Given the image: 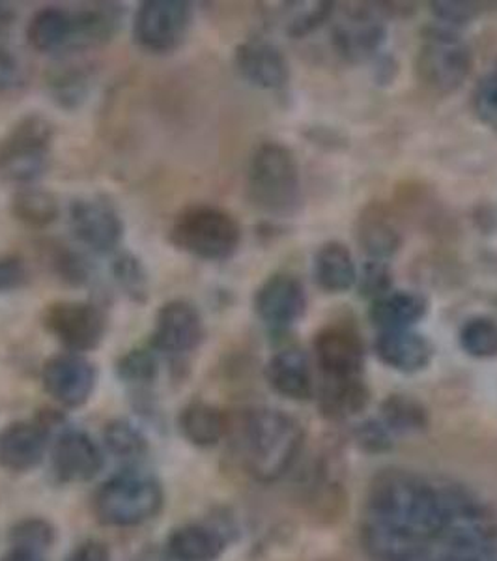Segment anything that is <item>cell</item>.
<instances>
[{"label": "cell", "instance_id": "28", "mask_svg": "<svg viewBox=\"0 0 497 561\" xmlns=\"http://www.w3.org/2000/svg\"><path fill=\"white\" fill-rule=\"evenodd\" d=\"M185 440L197 447H213L223 440L229 427L227 415L208 402H189L178 420Z\"/></svg>", "mask_w": 497, "mask_h": 561}, {"label": "cell", "instance_id": "37", "mask_svg": "<svg viewBox=\"0 0 497 561\" xmlns=\"http://www.w3.org/2000/svg\"><path fill=\"white\" fill-rule=\"evenodd\" d=\"M10 541L12 547H23V549L42 550L49 549L55 541V529L51 524L42 518H26L13 526L10 531Z\"/></svg>", "mask_w": 497, "mask_h": 561}, {"label": "cell", "instance_id": "42", "mask_svg": "<svg viewBox=\"0 0 497 561\" xmlns=\"http://www.w3.org/2000/svg\"><path fill=\"white\" fill-rule=\"evenodd\" d=\"M430 7L438 20L453 26L467 25L481 13L477 2H432Z\"/></svg>", "mask_w": 497, "mask_h": 561}, {"label": "cell", "instance_id": "21", "mask_svg": "<svg viewBox=\"0 0 497 561\" xmlns=\"http://www.w3.org/2000/svg\"><path fill=\"white\" fill-rule=\"evenodd\" d=\"M76 33L73 12L60 7H45L26 25V42L38 53L71 51Z\"/></svg>", "mask_w": 497, "mask_h": 561}, {"label": "cell", "instance_id": "43", "mask_svg": "<svg viewBox=\"0 0 497 561\" xmlns=\"http://www.w3.org/2000/svg\"><path fill=\"white\" fill-rule=\"evenodd\" d=\"M31 279L25 261L18 255L0 256V294L15 293Z\"/></svg>", "mask_w": 497, "mask_h": 561}, {"label": "cell", "instance_id": "44", "mask_svg": "<svg viewBox=\"0 0 497 561\" xmlns=\"http://www.w3.org/2000/svg\"><path fill=\"white\" fill-rule=\"evenodd\" d=\"M68 561H111V552L100 541H86L71 552Z\"/></svg>", "mask_w": 497, "mask_h": 561}, {"label": "cell", "instance_id": "35", "mask_svg": "<svg viewBox=\"0 0 497 561\" xmlns=\"http://www.w3.org/2000/svg\"><path fill=\"white\" fill-rule=\"evenodd\" d=\"M103 438L108 451L120 459H139L147 454L148 444L145 436L129 421H111L105 427Z\"/></svg>", "mask_w": 497, "mask_h": 561}, {"label": "cell", "instance_id": "29", "mask_svg": "<svg viewBox=\"0 0 497 561\" xmlns=\"http://www.w3.org/2000/svg\"><path fill=\"white\" fill-rule=\"evenodd\" d=\"M10 211L12 216L33 229H45L57 221L60 214L58 198L44 187L25 185L13 193L10 198Z\"/></svg>", "mask_w": 497, "mask_h": 561}, {"label": "cell", "instance_id": "7", "mask_svg": "<svg viewBox=\"0 0 497 561\" xmlns=\"http://www.w3.org/2000/svg\"><path fill=\"white\" fill-rule=\"evenodd\" d=\"M472 70V49L464 39L443 26L425 31L415 57V73L427 89L440 94L456 92Z\"/></svg>", "mask_w": 497, "mask_h": 561}, {"label": "cell", "instance_id": "18", "mask_svg": "<svg viewBox=\"0 0 497 561\" xmlns=\"http://www.w3.org/2000/svg\"><path fill=\"white\" fill-rule=\"evenodd\" d=\"M47 421H15L0 433V465L10 472H28L44 459Z\"/></svg>", "mask_w": 497, "mask_h": 561}, {"label": "cell", "instance_id": "9", "mask_svg": "<svg viewBox=\"0 0 497 561\" xmlns=\"http://www.w3.org/2000/svg\"><path fill=\"white\" fill-rule=\"evenodd\" d=\"M42 322L47 332L68 352L96 351L107 332V320L100 307L89 301H55L45 307Z\"/></svg>", "mask_w": 497, "mask_h": 561}, {"label": "cell", "instance_id": "36", "mask_svg": "<svg viewBox=\"0 0 497 561\" xmlns=\"http://www.w3.org/2000/svg\"><path fill=\"white\" fill-rule=\"evenodd\" d=\"M49 264L58 279L70 287H84L92 279V266L76 249L68 245H55L49 255Z\"/></svg>", "mask_w": 497, "mask_h": 561}, {"label": "cell", "instance_id": "17", "mask_svg": "<svg viewBox=\"0 0 497 561\" xmlns=\"http://www.w3.org/2000/svg\"><path fill=\"white\" fill-rule=\"evenodd\" d=\"M103 455L96 442L81 431H66L53 447V470L65 483H84L102 472Z\"/></svg>", "mask_w": 497, "mask_h": 561}, {"label": "cell", "instance_id": "11", "mask_svg": "<svg viewBox=\"0 0 497 561\" xmlns=\"http://www.w3.org/2000/svg\"><path fill=\"white\" fill-rule=\"evenodd\" d=\"M42 382L58 404L66 409H81L96 389L97 370L83 354L66 352L45 362Z\"/></svg>", "mask_w": 497, "mask_h": 561}, {"label": "cell", "instance_id": "40", "mask_svg": "<svg viewBox=\"0 0 497 561\" xmlns=\"http://www.w3.org/2000/svg\"><path fill=\"white\" fill-rule=\"evenodd\" d=\"M300 7L292 20L287 23V33L292 38H303L307 34L314 33L335 13L333 2H311V4H300Z\"/></svg>", "mask_w": 497, "mask_h": 561}, {"label": "cell", "instance_id": "22", "mask_svg": "<svg viewBox=\"0 0 497 561\" xmlns=\"http://www.w3.org/2000/svg\"><path fill=\"white\" fill-rule=\"evenodd\" d=\"M124 8L115 2H97L73 12L76 33H73V51L92 49L97 45L107 44L120 28Z\"/></svg>", "mask_w": 497, "mask_h": 561}, {"label": "cell", "instance_id": "39", "mask_svg": "<svg viewBox=\"0 0 497 561\" xmlns=\"http://www.w3.org/2000/svg\"><path fill=\"white\" fill-rule=\"evenodd\" d=\"M473 111L478 121L497 131V62L475 87Z\"/></svg>", "mask_w": 497, "mask_h": 561}, {"label": "cell", "instance_id": "41", "mask_svg": "<svg viewBox=\"0 0 497 561\" xmlns=\"http://www.w3.org/2000/svg\"><path fill=\"white\" fill-rule=\"evenodd\" d=\"M393 434L390 428L383 425L382 421L367 420L357 425L356 442L361 449L369 451V454H383L390 451L393 447Z\"/></svg>", "mask_w": 497, "mask_h": 561}, {"label": "cell", "instance_id": "25", "mask_svg": "<svg viewBox=\"0 0 497 561\" xmlns=\"http://www.w3.org/2000/svg\"><path fill=\"white\" fill-rule=\"evenodd\" d=\"M356 237L370 261L390 259L402 245L401 232L377 205L367 206L357 219Z\"/></svg>", "mask_w": 497, "mask_h": 561}, {"label": "cell", "instance_id": "38", "mask_svg": "<svg viewBox=\"0 0 497 561\" xmlns=\"http://www.w3.org/2000/svg\"><path fill=\"white\" fill-rule=\"evenodd\" d=\"M357 290L361 298L378 300L383 294L391 293L393 288V274L388 262L369 261L365 262L361 274H357Z\"/></svg>", "mask_w": 497, "mask_h": 561}, {"label": "cell", "instance_id": "27", "mask_svg": "<svg viewBox=\"0 0 497 561\" xmlns=\"http://www.w3.org/2000/svg\"><path fill=\"white\" fill-rule=\"evenodd\" d=\"M369 388L359 378H324L320 389V410L330 420H346L367 409Z\"/></svg>", "mask_w": 497, "mask_h": 561}, {"label": "cell", "instance_id": "34", "mask_svg": "<svg viewBox=\"0 0 497 561\" xmlns=\"http://www.w3.org/2000/svg\"><path fill=\"white\" fill-rule=\"evenodd\" d=\"M158 373H160V362H158V352L153 351L152 346L134 348L116 362V375L122 382L131 383V386H148L158 378Z\"/></svg>", "mask_w": 497, "mask_h": 561}, {"label": "cell", "instance_id": "5", "mask_svg": "<svg viewBox=\"0 0 497 561\" xmlns=\"http://www.w3.org/2000/svg\"><path fill=\"white\" fill-rule=\"evenodd\" d=\"M55 126L45 116H21L0 137V180L21 187L33 185L51 165Z\"/></svg>", "mask_w": 497, "mask_h": 561}, {"label": "cell", "instance_id": "32", "mask_svg": "<svg viewBox=\"0 0 497 561\" xmlns=\"http://www.w3.org/2000/svg\"><path fill=\"white\" fill-rule=\"evenodd\" d=\"M111 274L129 300L139 306L147 304L150 298V279L139 256L134 253H120L111 264Z\"/></svg>", "mask_w": 497, "mask_h": 561}, {"label": "cell", "instance_id": "8", "mask_svg": "<svg viewBox=\"0 0 497 561\" xmlns=\"http://www.w3.org/2000/svg\"><path fill=\"white\" fill-rule=\"evenodd\" d=\"M192 21L193 7L185 0H145L135 12V44L152 55H169L182 47Z\"/></svg>", "mask_w": 497, "mask_h": 561}, {"label": "cell", "instance_id": "12", "mask_svg": "<svg viewBox=\"0 0 497 561\" xmlns=\"http://www.w3.org/2000/svg\"><path fill=\"white\" fill-rule=\"evenodd\" d=\"M205 339V322L197 307L185 300L166 301L155 313L150 346L158 354L185 356Z\"/></svg>", "mask_w": 497, "mask_h": 561}, {"label": "cell", "instance_id": "6", "mask_svg": "<svg viewBox=\"0 0 497 561\" xmlns=\"http://www.w3.org/2000/svg\"><path fill=\"white\" fill-rule=\"evenodd\" d=\"M163 507V491L155 479L122 473L97 491L94 510L105 526L134 528L152 520Z\"/></svg>", "mask_w": 497, "mask_h": 561}, {"label": "cell", "instance_id": "4", "mask_svg": "<svg viewBox=\"0 0 497 561\" xmlns=\"http://www.w3.org/2000/svg\"><path fill=\"white\" fill-rule=\"evenodd\" d=\"M169 242L200 261H229L242 243V227L236 217L219 206H187L174 219Z\"/></svg>", "mask_w": 497, "mask_h": 561}, {"label": "cell", "instance_id": "1", "mask_svg": "<svg viewBox=\"0 0 497 561\" xmlns=\"http://www.w3.org/2000/svg\"><path fill=\"white\" fill-rule=\"evenodd\" d=\"M446 524L441 481L402 468L370 483L361 539L377 561H406L432 541Z\"/></svg>", "mask_w": 497, "mask_h": 561}, {"label": "cell", "instance_id": "19", "mask_svg": "<svg viewBox=\"0 0 497 561\" xmlns=\"http://www.w3.org/2000/svg\"><path fill=\"white\" fill-rule=\"evenodd\" d=\"M374 352L382 364L401 373L427 369L434 357V345L421 333L412 330L382 332L374 341Z\"/></svg>", "mask_w": 497, "mask_h": 561}, {"label": "cell", "instance_id": "24", "mask_svg": "<svg viewBox=\"0 0 497 561\" xmlns=\"http://www.w3.org/2000/svg\"><path fill=\"white\" fill-rule=\"evenodd\" d=\"M224 547V537L205 524H187L174 529L166 542L174 561H217L223 556Z\"/></svg>", "mask_w": 497, "mask_h": 561}, {"label": "cell", "instance_id": "23", "mask_svg": "<svg viewBox=\"0 0 497 561\" xmlns=\"http://www.w3.org/2000/svg\"><path fill=\"white\" fill-rule=\"evenodd\" d=\"M428 313V300L423 294L409 290H391L382 298L372 301L369 317L372 324L382 332L390 330H409Z\"/></svg>", "mask_w": 497, "mask_h": 561}, {"label": "cell", "instance_id": "16", "mask_svg": "<svg viewBox=\"0 0 497 561\" xmlns=\"http://www.w3.org/2000/svg\"><path fill=\"white\" fill-rule=\"evenodd\" d=\"M385 25L367 8L348 10L333 26V42L338 53L351 62L374 57L385 44Z\"/></svg>", "mask_w": 497, "mask_h": 561}, {"label": "cell", "instance_id": "30", "mask_svg": "<svg viewBox=\"0 0 497 561\" xmlns=\"http://www.w3.org/2000/svg\"><path fill=\"white\" fill-rule=\"evenodd\" d=\"M53 102L66 111L81 107L90 94V73L81 66H58L47 76Z\"/></svg>", "mask_w": 497, "mask_h": 561}, {"label": "cell", "instance_id": "31", "mask_svg": "<svg viewBox=\"0 0 497 561\" xmlns=\"http://www.w3.org/2000/svg\"><path fill=\"white\" fill-rule=\"evenodd\" d=\"M382 423L391 434L421 433L428 425V412L409 396H390L382 402Z\"/></svg>", "mask_w": 497, "mask_h": 561}, {"label": "cell", "instance_id": "45", "mask_svg": "<svg viewBox=\"0 0 497 561\" xmlns=\"http://www.w3.org/2000/svg\"><path fill=\"white\" fill-rule=\"evenodd\" d=\"M2 561H44V558H42V552H36V550L12 547Z\"/></svg>", "mask_w": 497, "mask_h": 561}, {"label": "cell", "instance_id": "20", "mask_svg": "<svg viewBox=\"0 0 497 561\" xmlns=\"http://www.w3.org/2000/svg\"><path fill=\"white\" fill-rule=\"evenodd\" d=\"M266 378L275 393L290 401H309L313 397V375L307 354L300 348L277 352L266 367Z\"/></svg>", "mask_w": 497, "mask_h": 561}, {"label": "cell", "instance_id": "10", "mask_svg": "<svg viewBox=\"0 0 497 561\" xmlns=\"http://www.w3.org/2000/svg\"><path fill=\"white\" fill-rule=\"evenodd\" d=\"M68 221L77 242L97 255L115 253L124 238L120 211L105 197H83L71 201Z\"/></svg>", "mask_w": 497, "mask_h": 561}, {"label": "cell", "instance_id": "14", "mask_svg": "<svg viewBox=\"0 0 497 561\" xmlns=\"http://www.w3.org/2000/svg\"><path fill=\"white\" fill-rule=\"evenodd\" d=\"M314 352L324 378H359L363 373V341L350 325H327L316 333Z\"/></svg>", "mask_w": 497, "mask_h": 561}, {"label": "cell", "instance_id": "13", "mask_svg": "<svg viewBox=\"0 0 497 561\" xmlns=\"http://www.w3.org/2000/svg\"><path fill=\"white\" fill-rule=\"evenodd\" d=\"M253 307L271 332H285L305 314V287L296 275H269L256 290Z\"/></svg>", "mask_w": 497, "mask_h": 561}, {"label": "cell", "instance_id": "15", "mask_svg": "<svg viewBox=\"0 0 497 561\" xmlns=\"http://www.w3.org/2000/svg\"><path fill=\"white\" fill-rule=\"evenodd\" d=\"M234 65L240 76L256 89L281 90L290 81L287 57L268 39L253 38L238 45Z\"/></svg>", "mask_w": 497, "mask_h": 561}, {"label": "cell", "instance_id": "26", "mask_svg": "<svg viewBox=\"0 0 497 561\" xmlns=\"http://www.w3.org/2000/svg\"><path fill=\"white\" fill-rule=\"evenodd\" d=\"M313 272L325 293H346L357 283L356 262L345 243H324L314 255Z\"/></svg>", "mask_w": 497, "mask_h": 561}, {"label": "cell", "instance_id": "33", "mask_svg": "<svg viewBox=\"0 0 497 561\" xmlns=\"http://www.w3.org/2000/svg\"><path fill=\"white\" fill-rule=\"evenodd\" d=\"M460 346L465 354L488 359L497 356V322L488 317H473L465 320L459 335Z\"/></svg>", "mask_w": 497, "mask_h": 561}, {"label": "cell", "instance_id": "3", "mask_svg": "<svg viewBox=\"0 0 497 561\" xmlns=\"http://www.w3.org/2000/svg\"><path fill=\"white\" fill-rule=\"evenodd\" d=\"M247 193L251 203L269 216H293L301 208L298 160L281 142H264L248 161Z\"/></svg>", "mask_w": 497, "mask_h": 561}, {"label": "cell", "instance_id": "2", "mask_svg": "<svg viewBox=\"0 0 497 561\" xmlns=\"http://www.w3.org/2000/svg\"><path fill=\"white\" fill-rule=\"evenodd\" d=\"M305 444L300 421L281 410H248L242 417L243 465L261 483H274L296 465Z\"/></svg>", "mask_w": 497, "mask_h": 561}]
</instances>
